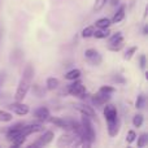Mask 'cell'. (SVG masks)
I'll use <instances>...</instances> for the list:
<instances>
[{
	"mask_svg": "<svg viewBox=\"0 0 148 148\" xmlns=\"http://www.w3.org/2000/svg\"><path fill=\"white\" fill-rule=\"evenodd\" d=\"M34 73H35V70H34L33 65L30 64L26 65V68L23 69V73H22V78H21L20 83H18L17 90H16V94H14L16 101H23V99L26 97L29 90H30L31 82H33Z\"/></svg>",
	"mask_w": 148,
	"mask_h": 148,
	"instance_id": "obj_1",
	"label": "cell"
},
{
	"mask_svg": "<svg viewBox=\"0 0 148 148\" xmlns=\"http://www.w3.org/2000/svg\"><path fill=\"white\" fill-rule=\"evenodd\" d=\"M81 125H82V134H81V139L83 142L82 146L83 147H91V144L95 142V130L92 126L90 117L82 114V120H81Z\"/></svg>",
	"mask_w": 148,
	"mask_h": 148,
	"instance_id": "obj_2",
	"label": "cell"
},
{
	"mask_svg": "<svg viewBox=\"0 0 148 148\" xmlns=\"http://www.w3.org/2000/svg\"><path fill=\"white\" fill-rule=\"evenodd\" d=\"M68 92H69L72 96H75V97H78V99H86L87 95H88L86 87H84L83 84H82V82L78 81V79H74L73 83L68 86Z\"/></svg>",
	"mask_w": 148,
	"mask_h": 148,
	"instance_id": "obj_3",
	"label": "cell"
},
{
	"mask_svg": "<svg viewBox=\"0 0 148 148\" xmlns=\"http://www.w3.org/2000/svg\"><path fill=\"white\" fill-rule=\"evenodd\" d=\"M79 139V136L75 133L68 130V133L62 134L57 140V147H68V146H74L75 142Z\"/></svg>",
	"mask_w": 148,
	"mask_h": 148,
	"instance_id": "obj_4",
	"label": "cell"
},
{
	"mask_svg": "<svg viewBox=\"0 0 148 148\" xmlns=\"http://www.w3.org/2000/svg\"><path fill=\"white\" fill-rule=\"evenodd\" d=\"M53 138H55V135H53L52 131H49V130L44 131V133L42 134V135L39 136L34 143L29 144V147H44V146H48V144L53 140Z\"/></svg>",
	"mask_w": 148,
	"mask_h": 148,
	"instance_id": "obj_5",
	"label": "cell"
},
{
	"mask_svg": "<svg viewBox=\"0 0 148 148\" xmlns=\"http://www.w3.org/2000/svg\"><path fill=\"white\" fill-rule=\"evenodd\" d=\"M84 57H86L87 61H88L91 65H94V66L100 65L101 64V61H103L101 55H100L99 52H97L96 49H94V48L86 49V51H84Z\"/></svg>",
	"mask_w": 148,
	"mask_h": 148,
	"instance_id": "obj_6",
	"label": "cell"
},
{
	"mask_svg": "<svg viewBox=\"0 0 148 148\" xmlns=\"http://www.w3.org/2000/svg\"><path fill=\"white\" fill-rule=\"evenodd\" d=\"M8 109H9L10 112H13L14 114H17V116H26V114H29V112H30L29 105L23 104L22 101L12 103V104L8 105Z\"/></svg>",
	"mask_w": 148,
	"mask_h": 148,
	"instance_id": "obj_7",
	"label": "cell"
},
{
	"mask_svg": "<svg viewBox=\"0 0 148 148\" xmlns=\"http://www.w3.org/2000/svg\"><path fill=\"white\" fill-rule=\"evenodd\" d=\"M23 125H25L23 122H18V123H16V125L10 126V127L8 129V131H7V139L8 140L12 142L13 139H16V138H18V136L22 135Z\"/></svg>",
	"mask_w": 148,
	"mask_h": 148,
	"instance_id": "obj_8",
	"label": "cell"
},
{
	"mask_svg": "<svg viewBox=\"0 0 148 148\" xmlns=\"http://www.w3.org/2000/svg\"><path fill=\"white\" fill-rule=\"evenodd\" d=\"M103 113H104V117H105L107 122H110V121H114L118 118L117 108L112 104H105L104 109H103Z\"/></svg>",
	"mask_w": 148,
	"mask_h": 148,
	"instance_id": "obj_9",
	"label": "cell"
},
{
	"mask_svg": "<svg viewBox=\"0 0 148 148\" xmlns=\"http://www.w3.org/2000/svg\"><path fill=\"white\" fill-rule=\"evenodd\" d=\"M74 108H75V109L83 116H87V117H90V118L96 117V112L94 110V108L90 107V105H87V104L78 103V104H74Z\"/></svg>",
	"mask_w": 148,
	"mask_h": 148,
	"instance_id": "obj_10",
	"label": "cell"
},
{
	"mask_svg": "<svg viewBox=\"0 0 148 148\" xmlns=\"http://www.w3.org/2000/svg\"><path fill=\"white\" fill-rule=\"evenodd\" d=\"M110 97H112V95L103 94V92L97 91V94H95L94 96H92V104L96 105V107H103V105H105L109 101Z\"/></svg>",
	"mask_w": 148,
	"mask_h": 148,
	"instance_id": "obj_11",
	"label": "cell"
},
{
	"mask_svg": "<svg viewBox=\"0 0 148 148\" xmlns=\"http://www.w3.org/2000/svg\"><path fill=\"white\" fill-rule=\"evenodd\" d=\"M34 117L39 121V122H46V121L49 120L51 117V113H49V109L46 107H40L38 109L34 110Z\"/></svg>",
	"mask_w": 148,
	"mask_h": 148,
	"instance_id": "obj_12",
	"label": "cell"
},
{
	"mask_svg": "<svg viewBox=\"0 0 148 148\" xmlns=\"http://www.w3.org/2000/svg\"><path fill=\"white\" fill-rule=\"evenodd\" d=\"M44 127L40 123H31V125H23L22 127V135L23 136H29L34 133H40L43 131Z\"/></svg>",
	"mask_w": 148,
	"mask_h": 148,
	"instance_id": "obj_13",
	"label": "cell"
},
{
	"mask_svg": "<svg viewBox=\"0 0 148 148\" xmlns=\"http://www.w3.org/2000/svg\"><path fill=\"white\" fill-rule=\"evenodd\" d=\"M49 122L53 123L55 126L57 127L62 129V130H70V125H69V121L68 118H61V117H49Z\"/></svg>",
	"mask_w": 148,
	"mask_h": 148,
	"instance_id": "obj_14",
	"label": "cell"
},
{
	"mask_svg": "<svg viewBox=\"0 0 148 148\" xmlns=\"http://www.w3.org/2000/svg\"><path fill=\"white\" fill-rule=\"evenodd\" d=\"M108 125V134L110 136H116L118 133H120V129H121V121L120 118L114 121H110V122H107Z\"/></svg>",
	"mask_w": 148,
	"mask_h": 148,
	"instance_id": "obj_15",
	"label": "cell"
},
{
	"mask_svg": "<svg viewBox=\"0 0 148 148\" xmlns=\"http://www.w3.org/2000/svg\"><path fill=\"white\" fill-rule=\"evenodd\" d=\"M109 35H110L109 27H107V29H97V30H95L94 34H92V36H94V38H96V39H107Z\"/></svg>",
	"mask_w": 148,
	"mask_h": 148,
	"instance_id": "obj_16",
	"label": "cell"
},
{
	"mask_svg": "<svg viewBox=\"0 0 148 148\" xmlns=\"http://www.w3.org/2000/svg\"><path fill=\"white\" fill-rule=\"evenodd\" d=\"M123 18H125V7L121 5V7L117 9V12L114 13V16H113V18L110 21H112V23H118V22H121Z\"/></svg>",
	"mask_w": 148,
	"mask_h": 148,
	"instance_id": "obj_17",
	"label": "cell"
},
{
	"mask_svg": "<svg viewBox=\"0 0 148 148\" xmlns=\"http://www.w3.org/2000/svg\"><path fill=\"white\" fill-rule=\"evenodd\" d=\"M59 86H60V81L57 78H55V77H48V78H47V81H46L47 90L53 91V90H56Z\"/></svg>",
	"mask_w": 148,
	"mask_h": 148,
	"instance_id": "obj_18",
	"label": "cell"
},
{
	"mask_svg": "<svg viewBox=\"0 0 148 148\" xmlns=\"http://www.w3.org/2000/svg\"><path fill=\"white\" fill-rule=\"evenodd\" d=\"M110 25H112V21L107 17H103V18H99V20L95 22L94 26L97 29H107V27H109Z\"/></svg>",
	"mask_w": 148,
	"mask_h": 148,
	"instance_id": "obj_19",
	"label": "cell"
},
{
	"mask_svg": "<svg viewBox=\"0 0 148 148\" xmlns=\"http://www.w3.org/2000/svg\"><path fill=\"white\" fill-rule=\"evenodd\" d=\"M81 77V70L79 69H72L65 74V79L68 81H74V79H79Z\"/></svg>",
	"mask_w": 148,
	"mask_h": 148,
	"instance_id": "obj_20",
	"label": "cell"
},
{
	"mask_svg": "<svg viewBox=\"0 0 148 148\" xmlns=\"http://www.w3.org/2000/svg\"><path fill=\"white\" fill-rule=\"evenodd\" d=\"M13 120V114L10 112L0 109V122H10Z\"/></svg>",
	"mask_w": 148,
	"mask_h": 148,
	"instance_id": "obj_21",
	"label": "cell"
},
{
	"mask_svg": "<svg viewBox=\"0 0 148 148\" xmlns=\"http://www.w3.org/2000/svg\"><path fill=\"white\" fill-rule=\"evenodd\" d=\"M108 38H109V44L118 43V42H123V35H122V33H121V31L112 34V35H109Z\"/></svg>",
	"mask_w": 148,
	"mask_h": 148,
	"instance_id": "obj_22",
	"label": "cell"
},
{
	"mask_svg": "<svg viewBox=\"0 0 148 148\" xmlns=\"http://www.w3.org/2000/svg\"><path fill=\"white\" fill-rule=\"evenodd\" d=\"M144 104H146V96L143 94H139L138 97H136V101H135V108L136 109H143Z\"/></svg>",
	"mask_w": 148,
	"mask_h": 148,
	"instance_id": "obj_23",
	"label": "cell"
},
{
	"mask_svg": "<svg viewBox=\"0 0 148 148\" xmlns=\"http://www.w3.org/2000/svg\"><path fill=\"white\" fill-rule=\"evenodd\" d=\"M143 122H144V116H143V114L138 113V114L134 116V118H133V125L135 126V127H140V126L143 125Z\"/></svg>",
	"mask_w": 148,
	"mask_h": 148,
	"instance_id": "obj_24",
	"label": "cell"
},
{
	"mask_svg": "<svg viewBox=\"0 0 148 148\" xmlns=\"http://www.w3.org/2000/svg\"><path fill=\"white\" fill-rule=\"evenodd\" d=\"M30 88H33V94L35 95V96L42 97V96L44 95V90L42 88V87L39 86V84H31Z\"/></svg>",
	"mask_w": 148,
	"mask_h": 148,
	"instance_id": "obj_25",
	"label": "cell"
},
{
	"mask_svg": "<svg viewBox=\"0 0 148 148\" xmlns=\"http://www.w3.org/2000/svg\"><path fill=\"white\" fill-rule=\"evenodd\" d=\"M94 31H95V26H87V27H84L82 30V38H90V36H92Z\"/></svg>",
	"mask_w": 148,
	"mask_h": 148,
	"instance_id": "obj_26",
	"label": "cell"
},
{
	"mask_svg": "<svg viewBox=\"0 0 148 148\" xmlns=\"http://www.w3.org/2000/svg\"><path fill=\"white\" fill-rule=\"evenodd\" d=\"M123 42H118V43H112V44H109L108 46V49L109 51H113V52H118V51H121V49L123 48Z\"/></svg>",
	"mask_w": 148,
	"mask_h": 148,
	"instance_id": "obj_27",
	"label": "cell"
},
{
	"mask_svg": "<svg viewBox=\"0 0 148 148\" xmlns=\"http://www.w3.org/2000/svg\"><path fill=\"white\" fill-rule=\"evenodd\" d=\"M108 3V0H95V4H94V10L95 12H99L103 8L105 7V4Z\"/></svg>",
	"mask_w": 148,
	"mask_h": 148,
	"instance_id": "obj_28",
	"label": "cell"
},
{
	"mask_svg": "<svg viewBox=\"0 0 148 148\" xmlns=\"http://www.w3.org/2000/svg\"><path fill=\"white\" fill-rule=\"evenodd\" d=\"M136 138H138V136H136ZM147 143H148V135H147L146 133H143L138 138V142H136V144H138V147H144Z\"/></svg>",
	"mask_w": 148,
	"mask_h": 148,
	"instance_id": "obj_29",
	"label": "cell"
},
{
	"mask_svg": "<svg viewBox=\"0 0 148 148\" xmlns=\"http://www.w3.org/2000/svg\"><path fill=\"white\" fill-rule=\"evenodd\" d=\"M136 140V133L134 130H129L127 131V135H126V142L127 144H131Z\"/></svg>",
	"mask_w": 148,
	"mask_h": 148,
	"instance_id": "obj_30",
	"label": "cell"
},
{
	"mask_svg": "<svg viewBox=\"0 0 148 148\" xmlns=\"http://www.w3.org/2000/svg\"><path fill=\"white\" fill-rule=\"evenodd\" d=\"M136 49H138V47H136V46L130 47V48L126 51V53H125V56H123V59H125V60H131V59H133V56H134V53L136 52Z\"/></svg>",
	"mask_w": 148,
	"mask_h": 148,
	"instance_id": "obj_31",
	"label": "cell"
},
{
	"mask_svg": "<svg viewBox=\"0 0 148 148\" xmlns=\"http://www.w3.org/2000/svg\"><path fill=\"white\" fill-rule=\"evenodd\" d=\"M25 140H26V136H23V135L18 136V138H16V139H13V140H12V147H20V146H22V144L25 143Z\"/></svg>",
	"mask_w": 148,
	"mask_h": 148,
	"instance_id": "obj_32",
	"label": "cell"
},
{
	"mask_svg": "<svg viewBox=\"0 0 148 148\" xmlns=\"http://www.w3.org/2000/svg\"><path fill=\"white\" fill-rule=\"evenodd\" d=\"M114 87H112V86H101L99 88V92H103V94H108V95H112V94H114Z\"/></svg>",
	"mask_w": 148,
	"mask_h": 148,
	"instance_id": "obj_33",
	"label": "cell"
},
{
	"mask_svg": "<svg viewBox=\"0 0 148 148\" xmlns=\"http://www.w3.org/2000/svg\"><path fill=\"white\" fill-rule=\"evenodd\" d=\"M146 65H147L146 55H140V56H139V66H140L142 70H146Z\"/></svg>",
	"mask_w": 148,
	"mask_h": 148,
	"instance_id": "obj_34",
	"label": "cell"
},
{
	"mask_svg": "<svg viewBox=\"0 0 148 148\" xmlns=\"http://www.w3.org/2000/svg\"><path fill=\"white\" fill-rule=\"evenodd\" d=\"M113 79H114V82H117V83H125V82H126L125 78H123L121 74H116V77Z\"/></svg>",
	"mask_w": 148,
	"mask_h": 148,
	"instance_id": "obj_35",
	"label": "cell"
},
{
	"mask_svg": "<svg viewBox=\"0 0 148 148\" xmlns=\"http://www.w3.org/2000/svg\"><path fill=\"white\" fill-rule=\"evenodd\" d=\"M4 79H5V73H0V87H1V84L4 83Z\"/></svg>",
	"mask_w": 148,
	"mask_h": 148,
	"instance_id": "obj_36",
	"label": "cell"
},
{
	"mask_svg": "<svg viewBox=\"0 0 148 148\" xmlns=\"http://www.w3.org/2000/svg\"><path fill=\"white\" fill-rule=\"evenodd\" d=\"M109 3L112 7H117V5L120 4V0H109Z\"/></svg>",
	"mask_w": 148,
	"mask_h": 148,
	"instance_id": "obj_37",
	"label": "cell"
},
{
	"mask_svg": "<svg viewBox=\"0 0 148 148\" xmlns=\"http://www.w3.org/2000/svg\"><path fill=\"white\" fill-rule=\"evenodd\" d=\"M147 34H148V27H147V25H146L143 27V35H147Z\"/></svg>",
	"mask_w": 148,
	"mask_h": 148,
	"instance_id": "obj_38",
	"label": "cell"
},
{
	"mask_svg": "<svg viewBox=\"0 0 148 148\" xmlns=\"http://www.w3.org/2000/svg\"><path fill=\"white\" fill-rule=\"evenodd\" d=\"M1 34H3V31H1V27H0V40H1Z\"/></svg>",
	"mask_w": 148,
	"mask_h": 148,
	"instance_id": "obj_39",
	"label": "cell"
}]
</instances>
